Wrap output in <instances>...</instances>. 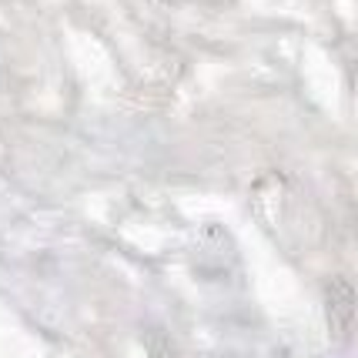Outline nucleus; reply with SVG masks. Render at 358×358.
<instances>
[{
    "label": "nucleus",
    "instance_id": "1",
    "mask_svg": "<svg viewBox=\"0 0 358 358\" xmlns=\"http://www.w3.org/2000/svg\"><path fill=\"white\" fill-rule=\"evenodd\" d=\"M328 315H331V325L335 331L348 338L352 325H355V288L345 278H335L328 285Z\"/></svg>",
    "mask_w": 358,
    "mask_h": 358
}]
</instances>
